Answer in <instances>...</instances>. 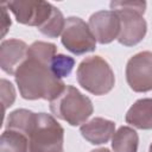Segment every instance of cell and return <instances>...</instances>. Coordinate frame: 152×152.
<instances>
[{
	"label": "cell",
	"mask_w": 152,
	"mask_h": 152,
	"mask_svg": "<svg viewBox=\"0 0 152 152\" xmlns=\"http://www.w3.org/2000/svg\"><path fill=\"white\" fill-rule=\"evenodd\" d=\"M50 64L51 62H45L27 55V58L14 75L23 99H43L51 101L63 91L65 84L53 75Z\"/></svg>",
	"instance_id": "obj_1"
},
{
	"label": "cell",
	"mask_w": 152,
	"mask_h": 152,
	"mask_svg": "<svg viewBox=\"0 0 152 152\" xmlns=\"http://www.w3.org/2000/svg\"><path fill=\"white\" fill-rule=\"evenodd\" d=\"M109 6L112 11L118 13L121 23L118 42L125 46L139 44L147 32V24L144 19L146 2L141 0L112 1Z\"/></svg>",
	"instance_id": "obj_2"
},
{
	"label": "cell",
	"mask_w": 152,
	"mask_h": 152,
	"mask_svg": "<svg viewBox=\"0 0 152 152\" xmlns=\"http://www.w3.org/2000/svg\"><path fill=\"white\" fill-rule=\"evenodd\" d=\"M50 110L55 118L66 121L70 126H80L87 122L94 107L91 100L76 87L65 86L63 91L50 101Z\"/></svg>",
	"instance_id": "obj_3"
},
{
	"label": "cell",
	"mask_w": 152,
	"mask_h": 152,
	"mask_svg": "<svg viewBox=\"0 0 152 152\" xmlns=\"http://www.w3.org/2000/svg\"><path fill=\"white\" fill-rule=\"evenodd\" d=\"M76 78L83 89L97 96L109 93L115 84L114 71L101 56L84 58L77 66Z\"/></svg>",
	"instance_id": "obj_4"
},
{
	"label": "cell",
	"mask_w": 152,
	"mask_h": 152,
	"mask_svg": "<svg viewBox=\"0 0 152 152\" xmlns=\"http://www.w3.org/2000/svg\"><path fill=\"white\" fill-rule=\"evenodd\" d=\"M64 129L55 116L37 113L28 137V152H64Z\"/></svg>",
	"instance_id": "obj_5"
},
{
	"label": "cell",
	"mask_w": 152,
	"mask_h": 152,
	"mask_svg": "<svg viewBox=\"0 0 152 152\" xmlns=\"http://www.w3.org/2000/svg\"><path fill=\"white\" fill-rule=\"evenodd\" d=\"M61 42L68 51L77 56L93 52L96 49V39L89 25L78 17H69L65 19Z\"/></svg>",
	"instance_id": "obj_6"
},
{
	"label": "cell",
	"mask_w": 152,
	"mask_h": 152,
	"mask_svg": "<svg viewBox=\"0 0 152 152\" xmlns=\"http://www.w3.org/2000/svg\"><path fill=\"white\" fill-rule=\"evenodd\" d=\"M7 8L14 14L17 21L27 26H43L53 12V5L38 0H15L6 2Z\"/></svg>",
	"instance_id": "obj_7"
},
{
	"label": "cell",
	"mask_w": 152,
	"mask_h": 152,
	"mask_svg": "<svg viewBox=\"0 0 152 152\" xmlns=\"http://www.w3.org/2000/svg\"><path fill=\"white\" fill-rule=\"evenodd\" d=\"M126 81L137 93L152 90V52L141 51L132 56L126 64Z\"/></svg>",
	"instance_id": "obj_8"
},
{
	"label": "cell",
	"mask_w": 152,
	"mask_h": 152,
	"mask_svg": "<svg viewBox=\"0 0 152 152\" xmlns=\"http://www.w3.org/2000/svg\"><path fill=\"white\" fill-rule=\"evenodd\" d=\"M89 28L96 42L100 44H109L118 39L121 30L120 18L114 11H97L89 18Z\"/></svg>",
	"instance_id": "obj_9"
},
{
	"label": "cell",
	"mask_w": 152,
	"mask_h": 152,
	"mask_svg": "<svg viewBox=\"0 0 152 152\" xmlns=\"http://www.w3.org/2000/svg\"><path fill=\"white\" fill-rule=\"evenodd\" d=\"M28 46L20 39H6L0 45V66L8 75H15L27 58Z\"/></svg>",
	"instance_id": "obj_10"
},
{
	"label": "cell",
	"mask_w": 152,
	"mask_h": 152,
	"mask_svg": "<svg viewBox=\"0 0 152 152\" xmlns=\"http://www.w3.org/2000/svg\"><path fill=\"white\" fill-rule=\"evenodd\" d=\"M80 132L81 135L93 145L106 144L115 133V122L97 116L81 125Z\"/></svg>",
	"instance_id": "obj_11"
},
{
	"label": "cell",
	"mask_w": 152,
	"mask_h": 152,
	"mask_svg": "<svg viewBox=\"0 0 152 152\" xmlns=\"http://www.w3.org/2000/svg\"><path fill=\"white\" fill-rule=\"evenodd\" d=\"M126 122L139 129H152V99L137 100L126 113Z\"/></svg>",
	"instance_id": "obj_12"
},
{
	"label": "cell",
	"mask_w": 152,
	"mask_h": 152,
	"mask_svg": "<svg viewBox=\"0 0 152 152\" xmlns=\"http://www.w3.org/2000/svg\"><path fill=\"white\" fill-rule=\"evenodd\" d=\"M139 135L135 129L121 126L112 137V148L114 152H138Z\"/></svg>",
	"instance_id": "obj_13"
},
{
	"label": "cell",
	"mask_w": 152,
	"mask_h": 152,
	"mask_svg": "<svg viewBox=\"0 0 152 152\" xmlns=\"http://www.w3.org/2000/svg\"><path fill=\"white\" fill-rule=\"evenodd\" d=\"M36 118H37V113H33L32 110L24 109V108L15 109L11 112L7 116L6 129L18 131L30 137V133L36 122Z\"/></svg>",
	"instance_id": "obj_14"
},
{
	"label": "cell",
	"mask_w": 152,
	"mask_h": 152,
	"mask_svg": "<svg viewBox=\"0 0 152 152\" xmlns=\"http://www.w3.org/2000/svg\"><path fill=\"white\" fill-rule=\"evenodd\" d=\"M0 152H28V137L13 129H5L0 138Z\"/></svg>",
	"instance_id": "obj_15"
},
{
	"label": "cell",
	"mask_w": 152,
	"mask_h": 152,
	"mask_svg": "<svg viewBox=\"0 0 152 152\" xmlns=\"http://www.w3.org/2000/svg\"><path fill=\"white\" fill-rule=\"evenodd\" d=\"M64 26H65V19L63 17V13L57 7H53V12L49 18V20L38 30L40 33L48 36L49 38H57L59 34H62Z\"/></svg>",
	"instance_id": "obj_16"
},
{
	"label": "cell",
	"mask_w": 152,
	"mask_h": 152,
	"mask_svg": "<svg viewBox=\"0 0 152 152\" xmlns=\"http://www.w3.org/2000/svg\"><path fill=\"white\" fill-rule=\"evenodd\" d=\"M74 65H75V59L63 53H57L50 64L53 75L61 80L70 75V72L74 69Z\"/></svg>",
	"instance_id": "obj_17"
},
{
	"label": "cell",
	"mask_w": 152,
	"mask_h": 152,
	"mask_svg": "<svg viewBox=\"0 0 152 152\" xmlns=\"http://www.w3.org/2000/svg\"><path fill=\"white\" fill-rule=\"evenodd\" d=\"M1 100L4 104V110H6L8 107H11L15 100V90L13 84L1 78Z\"/></svg>",
	"instance_id": "obj_18"
},
{
	"label": "cell",
	"mask_w": 152,
	"mask_h": 152,
	"mask_svg": "<svg viewBox=\"0 0 152 152\" xmlns=\"http://www.w3.org/2000/svg\"><path fill=\"white\" fill-rule=\"evenodd\" d=\"M0 10H1V37H4L7 33L12 21H11V18H10L8 13H7L6 4H1L0 5Z\"/></svg>",
	"instance_id": "obj_19"
},
{
	"label": "cell",
	"mask_w": 152,
	"mask_h": 152,
	"mask_svg": "<svg viewBox=\"0 0 152 152\" xmlns=\"http://www.w3.org/2000/svg\"><path fill=\"white\" fill-rule=\"evenodd\" d=\"M90 152H110L108 148H106V147H101V148H96V150H93V151H90Z\"/></svg>",
	"instance_id": "obj_20"
},
{
	"label": "cell",
	"mask_w": 152,
	"mask_h": 152,
	"mask_svg": "<svg viewBox=\"0 0 152 152\" xmlns=\"http://www.w3.org/2000/svg\"><path fill=\"white\" fill-rule=\"evenodd\" d=\"M148 152H152V142H151V145H150V148H148Z\"/></svg>",
	"instance_id": "obj_21"
}]
</instances>
